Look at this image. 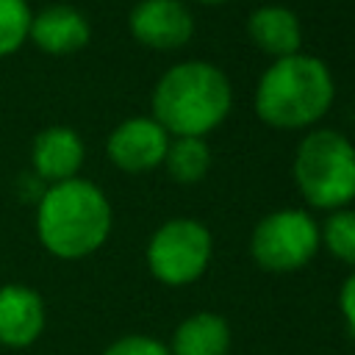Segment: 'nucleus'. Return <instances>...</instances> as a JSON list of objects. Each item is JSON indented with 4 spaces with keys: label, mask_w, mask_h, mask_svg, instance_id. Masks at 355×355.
I'll return each mask as SVG.
<instances>
[{
    "label": "nucleus",
    "mask_w": 355,
    "mask_h": 355,
    "mask_svg": "<svg viewBox=\"0 0 355 355\" xmlns=\"http://www.w3.org/2000/svg\"><path fill=\"white\" fill-rule=\"evenodd\" d=\"M36 233L50 255L64 261L86 258L111 233V202L83 178L53 183L36 202Z\"/></svg>",
    "instance_id": "nucleus-1"
},
{
    "label": "nucleus",
    "mask_w": 355,
    "mask_h": 355,
    "mask_svg": "<svg viewBox=\"0 0 355 355\" xmlns=\"http://www.w3.org/2000/svg\"><path fill=\"white\" fill-rule=\"evenodd\" d=\"M233 105L227 75L208 61H183L161 75L153 92V119L172 136L202 139Z\"/></svg>",
    "instance_id": "nucleus-2"
},
{
    "label": "nucleus",
    "mask_w": 355,
    "mask_h": 355,
    "mask_svg": "<svg viewBox=\"0 0 355 355\" xmlns=\"http://www.w3.org/2000/svg\"><path fill=\"white\" fill-rule=\"evenodd\" d=\"M336 86L327 64L316 55L275 58L255 86V114L272 128H308L333 105Z\"/></svg>",
    "instance_id": "nucleus-3"
},
{
    "label": "nucleus",
    "mask_w": 355,
    "mask_h": 355,
    "mask_svg": "<svg viewBox=\"0 0 355 355\" xmlns=\"http://www.w3.org/2000/svg\"><path fill=\"white\" fill-rule=\"evenodd\" d=\"M294 180L313 208H347L355 200V144L338 130H311L294 153Z\"/></svg>",
    "instance_id": "nucleus-4"
},
{
    "label": "nucleus",
    "mask_w": 355,
    "mask_h": 355,
    "mask_svg": "<svg viewBox=\"0 0 355 355\" xmlns=\"http://www.w3.org/2000/svg\"><path fill=\"white\" fill-rule=\"evenodd\" d=\"M214 252L211 233L202 222L178 216L164 222L147 241V266L166 286H189L208 269Z\"/></svg>",
    "instance_id": "nucleus-5"
},
{
    "label": "nucleus",
    "mask_w": 355,
    "mask_h": 355,
    "mask_svg": "<svg viewBox=\"0 0 355 355\" xmlns=\"http://www.w3.org/2000/svg\"><path fill=\"white\" fill-rule=\"evenodd\" d=\"M319 244V225L308 211L280 208L255 225L250 252L266 272H294L316 255Z\"/></svg>",
    "instance_id": "nucleus-6"
},
{
    "label": "nucleus",
    "mask_w": 355,
    "mask_h": 355,
    "mask_svg": "<svg viewBox=\"0 0 355 355\" xmlns=\"http://www.w3.org/2000/svg\"><path fill=\"white\" fill-rule=\"evenodd\" d=\"M169 133L153 116H133L114 128L108 136V158L125 172H147L164 164Z\"/></svg>",
    "instance_id": "nucleus-7"
},
{
    "label": "nucleus",
    "mask_w": 355,
    "mask_h": 355,
    "mask_svg": "<svg viewBox=\"0 0 355 355\" xmlns=\"http://www.w3.org/2000/svg\"><path fill=\"white\" fill-rule=\"evenodd\" d=\"M128 22L130 33L155 50L183 47L194 33L191 11L180 0H139Z\"/></svg>",
    "instance_id": "nucleus-8"
},
{
    "label": "nucleus",
    "mask_w": 355,
    "mask_h": 355,
    "mask_svg": "<svg viewBox=\"0 0 355 355\" xmlns=\"http://www.w3.org/2000/svg\"><path fill=\"white\" fill-rule=\"evenodd\" d=\"M44 330V302L39 291L22 283L0 288V344L8 349L31 347Z\"/></svg>",
    "instance_id": "nucleus-9"
},
{
    "label": "nucleus",
    "mask_w": 355,
    "mask_h": 355,
    "mask_svg": "<svg viewBox=\"0 0 355 355\" xmlns=\"http://www.w3.org/2000/svg\"><path fill=\"white\" fill-rule=\"evenodd\" d=\"M31 161H33V172L47 186L72 180L83 164V141L72 128L64 125L44 128L33 139Z\"/></svg>",
    "instance_id": "nucleus-10"
},
{
    "label": "nucleus",
    "mask_w": 355,
    "mask_h": 355,
    "mask_svg": "<svg viewBox=\"0 0 355 355\" xmlns=\"http://www.w3.org/2000/svg\"><path fill=\"white\" fill-rule=\"evenodd\" d=\"M28 36L33 39V44L44 53L53 55H67L75 53L80 47H86L92 28L86 22V17L72 8V6H50L44 11H39L31 19V31Z\"/></svg>",
    "instance_id": "nucleus-11"
},
{
    "label": "nucleus",
    "mask_w": 355,
    "mask_h": 355,
    "mask_svg": "<svg viewBox=\"0 0 355 355\" xmlns=\"http://www.w3.org/2000/svg\"><path fill=\"white\" fill-rule=\"evenodd\" d=\"M247 31H250V39L255 42V47L275 55V58H286V55L300 53L302 28H300L297 14L286 6L255 8L247 19Z\"/></svg>",
    "instance_id": "nucleus-12"
},
{
    "label": "nucleus",
    "mask_w": 355,
    "mask_h": 355,
    "mask_svg": "<svg viewBox=\"0 0 355 355\" xmlns=\"http://www.w3.org/2000/svg\"><path fill=\"white\" fill-rule=\"evenodd\" d=\"M230 327L219 313L200 311L186 316L172 333V355H227Z\"/></svg>",
    "instance_id": "nucleus-13"
},
{
    "label": "nucleus",
    "mask_w": 355,
    "mask_h": 355,
    "mask_svg": "<svg viewBox=\"0 0 355 355\" xmlns=\"http://www.w3.org/2000/svg\"><path fill=\"white\" fill-rule=\"evenodd\" d=\"M166 172L172 180L178 183H197L205 178L208 166H211V150L205 144V139L197 136H175V141H169L166 155H164Z\"/></svg>",
    "instance_id": "nucleus-14"
},
{
    "label": "nucleus",
    "mask_w": 355,
    "mask_h": 355,
    "mask_svg": "<svg viewBox=\"0 0 355 355\" xmlns=\"http://www.w3.org/2000/svg\"><path fill=\"white\" fill-rule=\"evenodd\" d=\"M319 241L344 263L355 266V211L338 208L319 227Z\"/></svg>",
    "instance_id": "nucleus-15"
},
{
    "label": "nucleus",
    "mask_w": 355,
    "mask_h": 355,
    "mask_svg": "<svg viewBox=\"0 0 355 355\" xmlns=\"http://www.w3.org/2000/svg\"><path fill=\"white\" fill-rule=\"evenodd\" d=\"M31 8L25 0H0V55L14 53L31 31Z\"/></svg>",
    "instance_id": "nucleus-16"
},
{
    "label": "nucleus",
    "mask_w": 355,
    "mask_h": 355,
    "mask_svg": "<svg viewBox=\"0 0 355 355\" xmlns=\"http://www.w3.org/2000/svg\"><path fill=\"white\" fill-rule=\"evenodd\" d=\"M103 355H172L169 347L153 336H122Z\"/></svg>",
    "instance_id": "nucleus-17"
},
{
    "label": "nucleus",
    "mask_w": 355,
    "mask_h": 355,
    "mask_svg": "<svg viewBox=\"0 0 355 355\" xmlns=\"http://www.w3.org/2000/svg\"><path fill=\"white\" fill-rule=\"evenodd\" d=\"M338 308H341V316L349 327V333H355V269L347 275V280L341 283V291H338Z\"/></svg>",
    "instance_id": "nucleus-18"
},
{
    "label": "nucleus",
    "mask_w": 355,
    "mask_h": 355,
    "mask_svg": "<svg viewBox=\"0 0 355 355\" xmlns=\"http://www.w3.org/2000/svg\"><path fill=\"white\" fill-rule=\"evenodd\" d=\"M197 3H202V6H219V3H227V0H197Z\"/></svg>",
    "instance_id": "nucleus-19"
}]
</instances>
